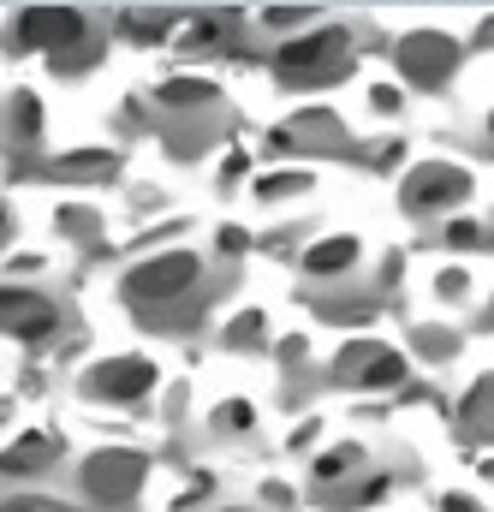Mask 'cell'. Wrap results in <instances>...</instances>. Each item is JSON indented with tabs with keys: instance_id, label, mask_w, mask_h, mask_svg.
<instances>
[{
	"instance_id": "6da1fadb",
	"label": "cell",
	"mask_w": 494,
	"mask_h": 512,
	"mask_svg": "<svg viewBox=\"0 0 494 512\" xmlns=\"http://www.w3.org/2000/svg\"><path fill=\"white\" fill-rule=\"evenodd\" d=\"M346 60V30H310V36H292L280 54H274V66L286 72V78H322L328 66H340Z\"/></svg>"
},
{
	"instance_id": "7a4b0ae2",
	"label": "cell",
	"mask_w": 494,
	"mask_h": 512,
	"mask_svg": "<svg viewBox=\"0 0 494 512\" xmlns=\"http://www.w3.org/2000/svg\"><path fill=\"white\" fill-rule=\"evenodd\" d=\"M197 256L191 251H167L155 256V262H143L137 274H131V298H149V304H161V298H179L185 286H197Z\"/></svg>"
},
{
	"instance_id": "3957f363",
	"label": "cell",
	"mask_w": 494,
	"mask_h": 512,
	"mask_svg": "<svg viewBox=\"0 0 494 512\" xmlns=\"http://www.w3.org/2000/svg\"><path fill=\"white\" fill-rule=\"evenodd\" d=\"M84 483H90L96 501L120 507V501L137 495V483H143V459H137V453H96V459L84 465Z\"/></svg>"
},
{
	"instance_id": "277c9868",
	"label": "cell",
	"mask_w": 494,
	"mask_h": 512,
	"mask_svg": "<svg viewBox=\"0 0 494 512\" xmlns=\"http://www.w3.org/2000/svg\"><path fill=\"white\" fill-rule=\"evenodd\" d=\"M54 322H60V310H54L48 298L0 286V334H12V340H42V334H54Z\"/></svg>"
},
{
	"instance_id": "5b68a950",
	"label": "cell",
	"mask_w": 494,
	"mask_h": 512,
	"mask_svg": "<svg viewBox=\"0 0 494 512\" xmlns=\"http://www.w3.org/2000/svg\"><path fill=\"white\" fill-rule=\"evenodd\" d=\"M18 36L36 42V48H72V42L84 36V18H78L72 6H30V12L18 18Z\"/></svg>"
},
{
	"instance_id": "8992f818",
	"label": "cell",
	"mask_w": 494,
	"mask_h": 512,
	"mask_svg": "<svg viewBox=\"0 0 494 512\" xmlns=\"http://www.w3.org/2000/svg\"><path fill=\"white\" fill-rule=\"evenodd\" d=\"M471 191V179L459 167H417L411 185H405V203L411 209H435V203H459Z\"/></svg>"
},
{
	"instance_id": "52a82bcc",
	"label": "cell",
	"mask_w": 494,
	"mask_h": 512,
	"mask_svg": "<svg viewBox=\"0 0 494 512\" xmlns=\"http://www.w3.org/2000/svg\"><path fill=\"white\" fill-rule=\"evenodd\" d=\"M399 66H405L411 78L435 84V78L453 66V42H447V36H429V30H423V36H405V42H399Z\"/></svg>"
},
{
	"instance_id": "ba28073f",
	"label": "cell",
	"mask_w": 494,
	"mask_h": 512,
	"mask_svg": "<svg viewBox=\"0 0 494 512\" xmlns=\"http://www.w3.org/2000/svg\"><path fill=\"white\" fill-rule=\"evenodd\" d=\"M96 393H108V399H143L149 387H155V370L143 364V358H114V364H102L96 370Z\"/></svg>"
},
{
	"instance_id": "9c48e42d",
	"label": "cell",
	"mask_w": 494,
	"mask_h": 512,
	"mask_svg": "<svg viewBox=\"0 0 494 512\" xmlns=\"http://www.w3.org/2000/svg\"><path fill=\"white\" fill-rule=\"evenodd\" d=\"M54 453H60L54 435H24V441H12V447L0 453V471H6V477H24V471H42Z\"/></svg>"
},
{
	"instance_id": "30bf717a",
	"label": "cell",
	"mask_w": 494,
	"mask_h": 512,
	"mask_svg": "<svg viewBox=\"0 0 494 512\" xmlns=\"http://www.w3.org/2000/svg\"><path fill=\"white\" fill-rule=\"evenodd\" d=\"M352 256H358V239H328V245H316L304 256V268L310 274H334V268H352Z\"/></svg>"
},
{
	"instance_id": "8fae6325",
	"label": "cell",
	"mask_w": 494,
	"mask_h": 512,
	"mask_svg": "<svg viewBox=\"0 0 494 512\" xmlns=\"http://www.w3.org/2000/svg\"><path fill=\"white\" fill-rule=\"evenodd\" d=\"M215 96V84H203V78H167L161 90H155V102H167V108H185V102H209Z\"/></svg>"
},
{
	"instance_id": "7c38bea8",
	"label": "cell",
	"mask_w": 494,
	"mask_h": 512,
	"mask_svg": "<svg viewBox=\"0 0 494 512\" xmlns=\"http://www.w3.org/2000/svg\"><path fill=\"white\" fill-rule=\"evenodd\" d=\"M399 376H405V358H399V352H370V370H364L370 387H393Z\"/></svg>"
},
{
	"instance_id": "4fadbf2b",
	"label": "cell",
	"mask_w": 494,
	"mask_h": 512,
	"mask_svg": "<svg viewBox=\"0 0 494 512\" xmlns=\"http://www.w3.org/2000/svg\"><path fill=\"white\" fill-rule=\"evenodd\" d=\"M352 465H358V453H352V447H340V453H322V459H316V477H322V483H334V477H346Z\"/></svg>"
},
{
	"instance_id": "5bb4252c",
	"label": "cell",
	"mask_w": 494,
	"mask_h": 512,
	"mask_svg": "<svg viewBox=\"0 0 494 512\" xmlns=\"http://www.w3.org/2000/svg\"><path fill=\"white\" fill-rule=\"evenodd\" d=\"M12 120H18V137H36V131H42V108H36V96H18V102H12Z\"/></svg>"
},
{
	"instance_id": "9a60e30c",
	"label": "cell",
	"mask_w": 494,
	"mask_h": 512,
	"mask_svg": "<svg viewBox=\"0 0 494 512\" xmlns=\"http://www.w3.org/2000/svg\"><path fill=\"white\" fill-rule=\"evenodd\" d=\"M60 173H114V155H66Z\"/></svg>"
},
{
	"instance_id": "2e32d148",
	"label": "cell",
	"mask_w": 494,
	"mask_h": 512,
	"mask_svg": "<svg viewBox=\"0 0 494 512\" xmlns=\"http://www.w3.org/2000/svg\"><path fill=\"white\" fill-rule=\"evenodd\" d=\"M256 340H262V316H256V310H245V316L233 322V346H256Z\"/></svg>"
},
{
	"instance_id": "e0dca14e",
	"label": "cell",
	"mask_w": 494,
	"mask_h": 512,
	"mask_svg": "<svg viewBox=\"0 0 494 512\" xmlns=\"http://www.w3.org/2000/svg\"><path fill=\"white\" fill-rule=\"evenodd\" d=\"M447 239H453V245H465V251H471V245H489V233H483L477 221H453V233H447Z\"/></svg>"
},
{
	"instance_id": "ac0fdd59",
	"label": "cell",
	"mask_w": 494,
	"mask_h": 512,
	"mask_svg": "<svg viewBox=\"0 0 494 512\" xmlns=\"http://www.w3.org/2000/svg\"><path fill=\"white\" fill-rule=\"evenodd\" d=\"M125 24H131V30H167L173 12H125Z\"/></svg>"
},
{
	"instance_id": "d6986e66",
	"label": "cell",
	"mask_w": 494,
	"mask_h": 512,
	"mask_svg": "<svg viewBox=\"0 0 494 512\" xmlns=\"http://www.w3.org/2000/svg\"><path fill=\"white\" fill-rule=\"evenodd\" d=\"M483 411H489V376L471 387V399H465V417H483Z\"/></svg>"
},
{
	"instance_id": "ffe728a7",
	"label": "cell",
	"mask_w": 494,
	"mask_h": 512,
	"mask_svg": "<svg viewBox=\"0 0 494 512\" xmlns=\"http://www.w3.org/2000/svg\"><path fill=\"white\" fill-rule=\"evenodd\" d=\"M221 423H227V429H250V405H239V399L221 405Z\"/></svg>"
},
{
	"instance_id": "44dd1931",
	"label": "cell",
	"mask_w": 494,
	"mask_h": 512,
	"mask_svg": "<svg viewBox=\"0 0 494 512\" xmlns=\"http://www.w3.org/2000/svg\"><path fill=\"white\" fill-rule=\"evenodd\" d=\"M262 18H268V24H292V18H304V6H268Z\"/></svg>"
},
{
	"instance_id": "7402d4cb",
	"label": "cell",
	"mask_w": 494,
	"mask_h": 512,
	"mask_svg": "<svg viewBox=\"0 0 494 512\" xmlns=\"http://www.w3.org/2000/svg\"><path fill=\"white\" fill-rule=\"evenodd\" d=\"M215 36H221V24H215V18H197V24H191V42H215Z\"/></svg>"
},
{
	"instance_id": "603a6c76",
	"label": "cell",
	"mask_w": 494,
	"mask_h": 512,
	"mask_svg": "<svg viewBox=\"0 0 494 512\" xmlns=\"http://www.w3.org/2000/svg\"><path fill=\"white\" fill-rule=\"evenodd\" d=\"M0 512H60L54 501H6Z\"/></svg>"
},
{
	"instance_id": "cb8c5ba5",
	"label": "cell",
	"mask_w": 494,
	"mask_h": 512,
	"mask_svg": "<svg viewBox=\"0 0 494 512\" xmlns=\"http://www.w3.org/2000/svg\"><path fill=\"white\" fill-rule=\"evenodd\" d=\"M441 512H477V501H471V495H447V501H441Z\"/></svg>"
},
{
	"instance_id": "d4e9b609",
	"label": "cell",
	"mask_w": 494,
	"mask_h": 512,
	"mask_svg": "<svg viewBox=\"0 0 494 512\" xmlns=\"http://www.w3.org/2000/svg\"><path fill=\"white\" fill-rule=\"evenodd\" d=\"M0 227H6V209H0Z\"/></svg>"
}]
</instances>
